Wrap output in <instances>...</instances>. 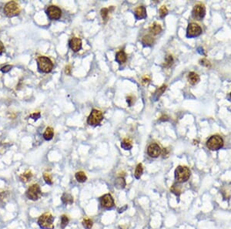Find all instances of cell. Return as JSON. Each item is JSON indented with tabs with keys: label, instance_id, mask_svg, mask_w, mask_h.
Masks as SVG:
<instances>
[{
	"label": "cell",
	"instance_id": "1",
	"mask_svg": "<svg viewBox=\"0 0 231 229\" xmlns=\"http://www.w3.org/2000/svg\"><path fill=\"white\" fill-rule=\"evenodd\" d=\"M54 220L50 213H45L39 218L38 225L42 229H54Z\"/></svg>",
	"mask_w": 231,
	"mask_h": 229
},
{
	"label": "cell",
	"instance_id": "2",
	"mask_svg": "<svg viewBox=\"0 0 231 229\" xmlns=\"http://www.w3.org/2000/svg\"><path fill=\"white\" fill-rule=\"evenodd\" d=\"M37 65L39 70L42 73H50L53 68V62L46 56H39L37 59Z\"/></svg>",
	"mask_w": 231,
	"mask_h": 229
},
{
	"label": "cell",
	"instance_id": "3",
	"mask_svg": "<svg viewBox=\"0 0 231 229\" xmlns=\"http://www.w3.org/2000/svg\"><path fill=\"white\" fill-rule=\"evenodd\" d=\"M190 178V171L184 166H179L175 170V178L178 183L186 182Z\"/></svg>",
	"mask_w": 231,
	"mask_h": 229
},
{
	"label": "cell",
	"instance_id": "4",
	"mask_svg": "<svg viewBox=\"0 0 231 229\" xmlns=\"http://www.w3.org/2000/svg\"><path fill=\"white\" fill-rule=\"evenodd\" d=\"M3 12H4L5 15L8 17H13L18 15L20 13L19 5L16 2H9L5 5Z\"/></svg>",
	"mask_w": 231,
	"mask_h": 229
},
{
	"label": "cell",
	"instance_id": "5",
	"mask_svg": "<svg viewBox=\"0 0 231 229\" xmlns=\"http://www.w3.org/2000/svg\"><path fill=\"white\" fill-rule=\"evenodd\" d=\"M224 140L218 135H213L210 137L207 141V147L211 150H218L224 146Z\"/></svg>",
	"mask_w": 231,
	"mask_h": 229
},
{
	"label": "cell",
	"instance_id": "6",
	"mask_svg": "<svg viewBox=\"0 0 231 229\" xmlns=\"http://www.w3.org/2000/svg\"><path fill=\"white\" fill-rule=\"evenodd\" d=\"M103 120V115L101 111L98 110L93 109L89 114V117L87 119V123L91 126H97L100 125L102 120Z\"/></svg>",
	"mask_w": 231,
	"mask_h": 229
},
{
	"label": "cell",
	"instance_id": "7",
	"mask_svg": "<svg viewBox=\"0 0 231 229\" xmlns=\"http://www.w3.org/2000/svg\"><path fill=\"white\" fill-rule=\"evenodd\" d=\"M26 196L28 198L32 201L39 200L42 196V191L39 184H35L31 185L26 191Z\"/></svg>",
	"mask_w": 231,
	"mask_h": 229
},
{
	"label": "cell",
	"instance_id": "8",
	"mask_svg": "<svg viewBox=\"0 0 231 229\" xmlns=\"http://www.w3.org/2000/svg\"><path fill=\"white\" fill-rule=\"evenodd\" d=\"M46 15L51 20H58L61 18L62 11L56 6H49L46 9Z\"/></svg>",
	"mask_w": 231,
	"mask_h": 229
},
{
	"label": "cell",
	"instance_id": "9",
	"mask_svg": "<svg viewBox=\"0 0 231 229\" xmlns=\"http://www.w3.org/2000/svg\"><path fill=\"white\" fill-rule=\"evenodd\" d=\"M202 33V28L195 23H191L188 25L186 29V37L189 38L199 37Z\"/></svg>",
	"mask_w": 231,
	"mask_h": 229
},
{
	"label": "cell",
	"instance_id": "10",
	"mask_svg": "<svg viewBox=\"0 0 231 229\" xmlns=\"http://www.w3.org/2000/svg\"><path fill=\"white\" fill-rule=\"evenodd\" d=\"M206 14V8L204 5L201 3H198L193 7L192 11V16L193 19L196 20H201Z\"/></svg>",
	"mask_w": 231,
	"mask_h": 229
},
{
	"label": "cell",
	"instance_id": "11",
	"mask_svg": "<svg viewBox=\"0 0 231 229\" xmlns=\"http://www.w3.org/2000/svg\"><path fill=\"white\" fill-rule=\"evenodd\" d=\"M100 204L102 207L106 209H110L114 206V200L111 194H104L103 197L100 198Z\"/></svg>",
	"mask_w": 231,
	"mask_h": 229
},
{
	"label": "cell",
	"instance_id": "12",
	"mask_svg": "<svg viewBox=\"0 0 231 229\" xmlns=\"http://www.w3.org/2000/svg\"><path fill=\"white\" fill-rule=\"evenodd\" d=\"M161 153V148L157 144H151L147 148V153L151 158H158Z\"/></svg>",
	"mask_w": 231,
	"mask_h": 229
},
{
	"label": "cell",
	"instance_id": "13",
	"mask_svg": "<svg viewBox=\"0 0 231 229\" xmlns=\"http://www.w3.org/2000/svg\"><path fill=\"white\" fill-rule=\"evenodd\" d=\"M134 15L135 17L137 20L143 19L147 18V9L144 6H138L134 10Z\"/></svg>",
	"mask_w": 231,
	"mask_h": 229
},
{
	"label": "cell",
	"instance_id": "14",
	"mask_svg": "<svg viewBox=\"0 0 231 229\" xmlns=\"http://www.w3.org/2000/svg\"><path fill=\"white\" fill-rule=\"evenodd\" d=\"M69 45H70V49H71L74 52H78L81 50L82 48V40L80 39L76 38V37H74V38L71 39L69 42Z\"/></svg>",
	"mask_w": 231,
	"mask_h": 229
},
{
	"label": "cell",
	"instance_id": "15",
	"mask_svg": "<svg viewBox=\"0 0 231 229\" xmlns=\"http://www.w3.org/2000/svg\"><path fill=\"white\" fill-rule=\"evenodd\" d=\"M116 61L117 63H119V64L124 63L126 61L127 59V56L126 54L125 53V52L122 51V50H120V51L117 52L116 54Z\"/></svg>",
	"mask_w": 231,
	"mask_h": 229
},
{
	"label": "cell",
	"instance_id": "16",
	"mask_svg": "<svg viewBox=\"0 0 231 229\" xmlns=\"http://www.w3.org/2000/svg\"><path fill=\"white\" fill-rule=\"evenodd\" d=\"M149 30L153 35H157L162 32V27L160 24L156 23H153L149 28Z\"/></svg>",
	"mask_w": 231,
	"mask_h": 229
},
{
	"label": "cell",
	"instance_id": "17",
	"mask_svg": "<svg viewBox=\"0 0 231 229\" xmlns=\"http://www.w3.org/2000/svg\"><path fill=\"white\" fill-rule=\"evenodd\" d=\"M188 80L192 85H195L199 81V76L197 73H194V72H190L188 74Z\"/></svg>",
	"mask_w": 231,
	"mask_h": 229
},
{
	"label": "cell",
	"instance_id": "18",
	"mask_svg": "<svg viewBox=\"0 0 231 229\" xmlns=\"http://www.w3.org/2000/svg\"><path fill=\"white\" fill-rule=\"evenodd\" d=\"M114 185H115V188H117V189H119V190L123 189V188H125V187H126L125 179H124L123 178H122V177L117 178L116 179Z\"/></svg>",
	"mask_w": 231,
	"mask_h": 229
},
{
	"label": "cell",
	"instance_id": "19",
	"mask_svg": "<svg viewBox=\"0 0 231 229\" xmlns=\"http://www.w3.org/2000/svg\"><path fill=\"white\" fill-rule=\"evenodd\" d=\"M61 199H62V203L65 205H72L73 203V197L70 194H66V193L63 194Z\"/></svg>",
	"mask_w": 231,
	"mask_h": 229
},
{
	"label": "cell",
	"instance_id": "20",
	"mask_svg": "<svg viewBox=\"0 0 231 229\" xmlns=\"http://www.w3.org/2000/svg\"><path fill=\"white\" fill-rule=\"evenodd\" d=\"M53 136H54V131H53V128L47 127L45 133L43 134L44 139L46 140H50L53 139Z\"/></svg>",
	"mask_w": 231,
	"mask_h": 229
},
{
	"label": "cell",
	"instance_id": "21",
	"mask_svg": "<svg viewBox=\"0 0 231 229\" xmlns=\"http://www.w3.org/2000/svg\"><path fill=\"white\" fill-rule=\"evenodd\" d=\"M153 42H154L153 38L150 35L144 36L142 39V43L143 44V46H151V45L153 43Z\"/></svg>",
	"mask_w": 231,
	"mask_h": 229
},
{
	"label": "cell",
	"instance_id": "22",
	"mask_svg": "<svg viewBox=\"0 0 231 229\" xmlns=\"http://www.w3.org/2000/svg\"><path fill=\"white\" fill-rule=\"evenodd\" d=\"M75 178H76L77 181L80 183L85 182L87 180V177H86V174L83 171L77 172V173H76V175H75Z\"/></svg>",
	"mask_w": 231,
	"mask_h": 229
},
{
	"label": "cell",
	"instance_id": "23",
	"mask_svg": "<svg viewBox=\"0 0 231 229\" xmlns=\"http://www.w3.org/2000/svg\"><path fill=\"white\" fill-rule=\"evenodd\" d=\"M170 191L177 196H180L181 194V186L179 185L178 184H174L170 188Z\"/></svg>",
	"mask_w": 231,
	"mask_h": 229
},
{
	"label": "cell",
	"instance_id": "24",
	"mask_svg": "<svg viewBox=\"0 0 231 229\" xmlns=\"http://www.w3.org/2000/svg\"><path fill=\"white\" fill-rule=\"evenodd\" d=\"M143 168L142 164H139L136 167V170H135L134 176L136 179H139L141 178L143 175Z\"/></svg>",
	"mask_w": 231,
	"mask_h": 229
},
{
	"label": "cell",
	"instance_id": "25",
	"mask_svg": "<svg viewBox=\"0 0 231 229\" xmlns=\"http://www.w3.org/2000/svg\"><path fill=\"white\" fill-rule=\"evenodd\" d=\"M166 86H162V87H160V88L157 89L156 90V92L154 93V100H158L159 98L160 97V96L163 94V93L166 90Z\"/></svg>",
	"mask_w": 231,
	"mask_h": 229
},
{
	"label": "cell",
	"instance_id": "26",
	"mask_svg": "<svg viewBox=\"0 0 231 229\" xmlns=\"http://www.w3.org/2000/svg\"><path fill=\"white\" fill-rule=\"evenodd\" d=\"M32 177V174L31 171H26L24 174L20 175L19 178L23 182L26 183L27 181H29V180H30V178Z\"/></svg>",
	"mask_w": 231,
	"mask_h": 229
},
{
	"label": "cell",
	"instance_id": "27",
	"mask_svg": "<svg viewBox=\"0 0 231 229\" xmlns=\"http://www.w3.org/2000/svg\"><path fill=\"white\" fill-rule=\"evenodd\" d=\"M121 147H122V148H123L124 150H130V149L132 148V147H133V145H132L131 141H130V140L124 139L122 141V143H121Z\"/></svg>",
	"mask_w": 231,
	"mask_h": 229
},
{
	"label": "cell",
	"instance_id": "28",
	"mask_svg": "<svg viewBox=\"0 0 231 229\" xmlns=\"http://www.w3.org/2000/svg\"><path fill=\"white\" fill-rule=\"evenodd\" d=\"M83 225L86 229H91L92 228V225H93V222L91 219L86 218L83 220Z\"/></svg>",
	"mask_w": 231,
	"mask_h": 229
},
{
	"label": "cell",
	"instance_id": "29",
	"mask_svg": "<svg viewBox=\"0 0 231 229\" xmlns=\"http://www.w3.org/2000/svg\"><path fill=\"white\" fill-rule=\"evenodd\" d=\"M173 58L172 56L169 55V56H166V59H165V62L163 63V67H169L173 65Z\"/></svg>",
	"mask_w": 231,
	"mask_h": 229
},
{
	"label": "cell",
	"instance_id": "30",
	"mask_svg": "<svg viewBox=\"0 0 231 229\" xmlns=\"http://www.w3.org/2000/svg\"><path fill=\"white\" fill-rule=\"evenodd\" d=\"M100 13H101V16L103 18V19L105 22L108 19V17H109V9L107 8H103L100 11Z\"/></svg>",
	"mask_w": 231,
	"mask_h": 229
},
{
	"label": "cell",
	"instance_id": "31",
	"mask_svg": "<svg viewBox=\"0 0 231 229\" xmlns=\"http://www.w3.org/2000/svg\"><path fill=\"white\" fill-rule=\"evenodd\" d=\"M159 12H160V18H164L165 16H166V15H167L168 13V9L165 6H163L160 7V10H159Z\"/></svg>",
	"mask_w": 231,
	"mask_h": 229
},
{
	"label": "cell",
	"instance_id": "32",
	"mask_svg": "<svg viewBox=\"0 0 231 229\" xmlns=\"http://www.w3.org/2000/svg\"><path fill=\"white\" fill-rule=\"evenodd\" d=\"M69 222H70V220H69L68 217L66 215H62L61 217V228H65L66 225H68Z\"/></svg>",
	"mask_w": 231,
	"mask_h": 229
},
{
	"label": "cell",
	"instance_id": "33",
	"mask_svg": "<svg viewBox=\"0 0 231 229\" xmlns=\"http://www.w3.org/2000/svg\"><path fill=\"white\" fill-rule=\"evenodd\" d=\"M43 178L44 180H45V183L48 184L49 185L53 184V179H52V177L49 174L47 173V172H45V173L43 174Z\"/></svg>",
	"mask_w": 231,
	"mask_h": 229
},
{
	"label": "cell",
	"instance_id": "34",
	"mask_svg": "<svg viewBox=\"0 0 231 229\" xmlns=\"http://www.w3.org/2000/svg\"><path fill=\"white\" fill-rule=\"evenodd\" d=\"M12 68V66L10 65H6L5 66V67H2L1 68V70L2 73H8V72H9L11 70V69Z\"/></svg>",
	"mask_w": 231,
	"mask_h": 229
},
{
	"label": "cell",
	"instance_id": "35",
	"mask_svg": "<svg viewBox=\"0 0 231 229\" xmlns=\"http://www.w3.org/2000/svg\"><path fill=\"white\" fill-rule=\"evenodd\" d=\"M133 99L134 98H133V96H128V97H126V101L129 106H131L133 104V103H134V100H133Z\"/></svg>",
	"mask_w": 231,
	"mask_h": 229
},
{
	"label": "cell",
	"instance_id": "36",
	"mask_svg": "<svg viewBox=\"0 0 231 229\" xmlns=\"http://www.w3.org/2000/svg\"><path fill=\"white\" fill-rule=\"evenodd\" d=\"M199 62H200V64H201V65L205 66V67H210V62H209V61H207V59H201V60L199 61Z\"/></svg>",
	"mask_w": 231,
	"mask_h": 229
},
{
	"label": "cell",
	"instance_id": "37",
	"mask_svg": "<svg viewBox=\"0 0 231 229\" xmlns=\"http://www.w3.org/2000/svg\"><path fill=\"white\" fill-rule=\"evenodd\" d=\"M40 115H41L40 113H39V112L38 113H35V114H31L30 117H31V118L33 119L34 120H37L39 118V117H40Z\"/></svg>",
	"mask_w": 231,
	"mask_h": 229
},
{
	"label": "cell",
	"instance_id": "38",
	"mask_svg": "<svg viewBox=\"0 0 231 229\" xmlns=\"http://www.w3.org/2000/svg\"><path fill=\"white\" fill-rule=\"evenodd\" d=\"M150 81V77H149L148 76H144L143 77V80H142V83L143 84H149Z\"/></svg>",
	"mask_w": 231,
	"mask_h": 229
},
{
	"label": "cell",
	"instance_id": "39",
	"mask_svg": "<svg viewBox=\"0 0 231 229\" xmlns=\"http://www.w3.org/2000/svg\"><path fill=\"white\" fill-rule=\"evenodd\" d=\"M169 154V150L168 148H164L163 150V158H166Z\"/></svg>",
	"mask_w": 231,
	"mask_h": 229
},
{
	"label": "cell",
	"instance_id": "40",
	"mask_svg": "<svg viewBox=\"0 0 231 229\" xmlns=\"http://www.w3.org/2000/svg\"><path fill=\"white\" fill-rule=\"evenodd\" d=\"M65 72H66V74L70 75V73H71V69H70V66H66V67Z\"/></svg>",
	"mask_w": 231,
	"mask_h": 229
},
{
	"label": "cell",
	"instance_id": "41",
	"mask_svg": "<svg viewBox=\"0 0 231 229\" xmlns=\"http://www.w3.org/2000/svg\"><path fill=\"white\" fill-rule=\"evenodd\" d=\"M4 51H5L4 45H3V43L0 41V55H1Z\"/></svg>",
	"mask_w": 231,
	"mask_h": 229
},
{
	"label": "cell",
	"instance_id": "42",
	"mask_svg": "<svg viewBox=\"0 0 231 229\" xmlns=\"http://www.w3.org/2000/svg\"><path fill=\"white\" fill-rule=\"evenodd\" d=\"M126 208H127V205H125V206L122 207V208H119V209H118V211H119V213H122V212H123L125 210H126Z\"/></svg>",
	"mask_w": 231,
	"mask_h": 229
},
{
	"label": "cell",
	"instance_id": "43",
	"mask_svg": "<svg viewBox=\"0 0 231 229\" xmlns=\"http://www.w3.org/2000/svg\"><path fill=\"white\" fill-rule=\"evenodd\" d=\"M230 97H231V93H230Z\"/></svg>",
	"mask_w": 231,
	"mask_h": 229
}]
</instances>
